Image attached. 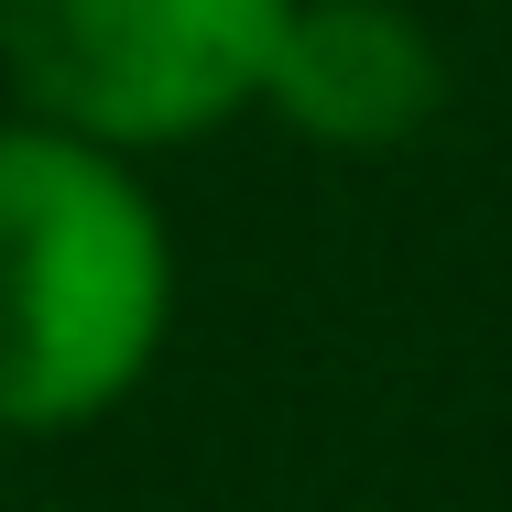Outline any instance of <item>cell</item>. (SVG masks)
<instances>
[{
	"instance_id": "obj_3",
	"label": "cell",
	"mask_w": 512,
	"mask_h": 512,
	"mask_svg": "<svg viewBox=\"0 0 512 512\" xmlns=\"http://www.w3.org/2000/svg\"><path fill=\"white\" fill-rule=\"evenodd\" d=\"M447 99V55L414 0H295L262 109L316 153H393Z\"/></svg>"
},
{
	"instance_id": "obj_2",
	"label": "cell",
	"mask_w": 512,
	"mask_h": 512,
	"mask_svg": "<svg viewBox=\"0 0 512 512\" xmlns=\"http://www.w3.org/2000/svg\"><path fill=\"white\" fill-rule=\"evenodd\" d=\"M295 0H0V66L33 120L109 153H175L262 109Z\"/></svg>"
},
{
	"instance_id": "obj_1",
	"label": "cell",
	"mask_w": 512,
	"mask_h": 512,
	"mask_svg": "<svg viewBox=\"0 0 512 512\" xmlns=\"http://www.w3.org/2000/svg\"><path fill=\"white\" fill-rule=\"evenodd\" d=\"M175 338V229L131 153L0 120V436L120 414Z\"/></svg>"
}]
</instances>
